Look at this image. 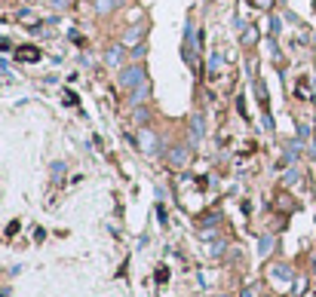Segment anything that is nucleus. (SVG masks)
Segmentation results:
<instances>
[{
    "instance_id": "f257e3e1",
    "label": "nucleus",
    "mask_w": 316,
    "mask_h": 297,
    "mask_svg": "<svg viewBox=\"0 0 316 297\" xmlns=\"http://www.w3.org/2000/svg\"><path fill=\"white\" fill-rule=\"evenodd\" d=\"M142 83H148V80H145V67H142V64L123 67V77H120V86H123V89H138Z\"/></svg>"
},
{
    "instance_id": "f03ea898",
    "label": "nucleus",
    "mask_w": 316,
    "mask_h": 297,
    "mask_svg": "<svg viewBox=\"0 0 316 297\" xmlns=\"http://www.w3.org/2000/svg\"><path fill=\"white\" fill-rule=\"evenodd\" d=\"M142 37H145V25H132L126 34H123V43H126V46H135Z\"/></svg>"
},
{
    "instance_id": "7ed1b4c3",
    "label": "nucleus",
    "mask_w": 316,
    "mask_h": 297,
    "mask_svg": "<svg viewBox=\"0 0 316 297\" xmlns=\"http://www.w3.org/2000/svg\"><path fill=\"white\" fill-rule=\"evenodd\" d=\"M138 144H142V150H145V153H154V147H157L154 132H151V129H142V135H138Z\"/></svg>"
},
{
    "instance_id": "20e7f679",
    "label": "nucleus",
    "mask_w": 316,
    "mask_h": 297,
    "mask_svg": "<svg viewBox=\"0 0 316 297\" xmlns=\"http://www.w3.org/2000/svg\"><path fill=\"white\" fill-rule=\"evenodd\" d=\"M117 6V0H95V12H111Z\"/></svg>"
},
{
    "instance_id": "39448f33",
    "label": "nucleus",
    "mask_w": 316,
    "mask_h": 297,
    "mask_svg": "<svg viewBox=\"0 0 316 297\" xmlns=\"http://www.w3.org/2000/svg\"><path fill=\"white\" fill-rule=\"evenodd\" d=\"M145 95H148V83H142V86H138V89L132 92V104H142Z\"/></svg>"
},
{
    "instance_id": "423d86ee",
    "label": "nucleus",
    "mask_w": 316,
    "mask_h": 297,
    "mask_svg": "<svg viewBox=\"0 0 316 297\" xmlns=\"http://www.w3.org/2000/svg\"><path fill=\"white\" fill-rule=\"evenodd\" d=\"M108 64H123V49H111L108 52Z\"/></svg>"
},
{
    "instance_id": "0eeeda50",
    "label": "nucleus",
    "mask_w": 316,
    "mask_h": 297,
    "mask_svg": "<svg viewBox=\"0 0 316 297\" xmlns=\"http://www.w3.org/2000/svg\"><path fill=\"white\" fill-rule=\"evenodd\" d=\"M187 160V153H184V147H175V153H172V163L178 166V163H184Z\"/></svg>"
},
{
    "instance_id": "6e6552de",
    "label": "nucleus",
    "mask_w": 316,
    "mask_h": 297,
    "mask_svg": "<svg viewBox=\"0 0 316 297\" xmlns=\"http://www.w3.org/2000/svg\"><path fill=\"white\" fill-rule=\"evenodd\" d=\"M145 52H148V49H145V46H135V49H132V52H129V56H132V59H145Z\"/></svg>"
},
{
    "instance_id": "1a4fd4ad",
    "label": "nucleus",
    "mask_w": 316,
    "mask_h": 297,
    "mask_svg": "<svg viewBox=\"0 0 316 297\" xmlns=\"http://www.w3.org/2000/svg\"><path fill=\"white\" fill-rule=\"evenodd\" d=\"M313 43H316V34H313Z\"/></svg>"
}]
</instances>
